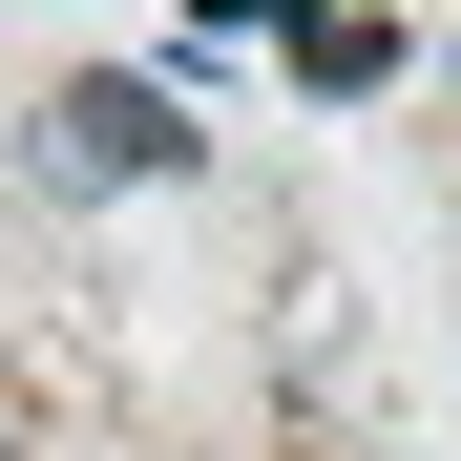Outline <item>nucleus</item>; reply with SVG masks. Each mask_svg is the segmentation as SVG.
<instances>
[{"mask_svg":"<svg viewBox=\"0 0 461 461\" xmlns=\"http://www.w3.org/2000/svg\"><path fill=\"white\" fill-rule=\"evenodd\" d=\"M42 168H63V189H168V168H189V105L147 85V63H85V85L42 105Z\"/></svg>","mask_w":461,"mask_h":461,"instance_id":"nucleus-1","label":"nucleus"},{"mask_svg":"<svg viewBox=\"0 0 461 461\" xmlns=\"http://www.w3.org/2000/svg\"><path fill=\"white\" fill-rule=\"evenodd\" d=\"M294 85H315V105H357V85H399V22H357V0H294Z\"/></svg>","mask_w":461,"mask_h":461,"instance_id":"nucleus-2","label":"nucleus"}]
</instances>
